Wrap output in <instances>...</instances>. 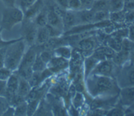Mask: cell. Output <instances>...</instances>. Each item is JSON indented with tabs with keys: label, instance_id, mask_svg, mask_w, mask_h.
<instances>
[{
	"label": "cell",
	"instance_id": "cell-1",
	"mask_svg": "<svg viewBox=\"0 0 134 116\" xmlns=\"http://www.w3.org/2000/svg\"><path fill=\"white\" fill-rule=\"evenodd\" d=\"M25 46L26 43L21 37L17 41L7 46L4 67L13 72L17 69L25 54Z\"/></svg>",
	"mask_w": 134,
	"mask_h": 116
},
{
	"label": "cell",
	"instance_id": "cell-2",
	"mask_svg": "<svg viewBox=\"0 0 134 116\" xmlns=\"http://www.w3.org/2000/svg\"><path fill=\"white\" fill-rule=\"evenodd\" d=\"M114 83L109 76L93 74L87 81V87L93 96H98L109 92L113 89Z\"/></svg>",
	"mask_w": 134,
	"mask_h": 116
},
{
	"label": "cell",
	"instance_id": "cell-3",
	"mask_svg": "<svg viewBox=\"0 0 134 116\" xmlns=\"http://www.w3.org/2000/svg\"><path fill=\"white\" fill-rule=\"evenodd\" d=\"M24 19L23 11L18 7H5L2 11L0 27L3 30L9 31Z\"/></svg>",
	"mask_w": 134,
	"mask_h": 116
},
{
	"label": "cell",
	"instance_id": "cell-4",
	"mask_svg": "<svg viewBox=\"0 0 134 116\" xmlns=\"http://www.w3.org/2000/svg\"><path fill=\"white\" fill-rule=\"evenodd\" d=\"M38 26L33 19H24L20 29V37L29 46L35 44Z\"/></svg>",
	"mask_w": 134,
	"mask_h": 116
},
{
	"label": "cell",
	"instance_id": "cell-5",
	"mask_svg": "<svg viewBox=\"0 0 134 116\" xmlns=\"http://www.w3.org/2000/svg\"><path fill=\"white\" fill-rule=\"evenodd\" d=\"M19 77L14 72L6 81L5 97L9 103L16 95L18 87Z\"/></svg>",
	"mask_w": 134,
	"mask_h": 116
},
{
	"label": "cell",
	"instance_id": "cell-6",
	"mask_svg": "<svg viewBox=\"0 0 134 116\" xmlns=\"http://www.w3.org/2000/svg\"><path fill=\"white\" fill-rule=\"evenodd\" d=\"M115 65L114 62L110 60L100 61L95 66L91 73L111 77L114 71Z\"/></svg>",
	"mask_w": 134,
	"mask_h": 116
},
{
	"label": "cell",
	"instance_id": "cell-7",
	"mask_svg": "<svg viewBox=\"0 0 134 116\" xmlns=\"http://www.w3.org/2000/svg\"><path fill=\"white\" fill-rule=\"evenodd\" d=\"M39 51L40 50L38 45L34 44L30 46L29 49L26 53L25 52L18 68L32 67L37 55Z\"/></svg>",
	"mask_w": 134,
	"mask_h": 116
},
{
	"label": "cell",
	"instance_id": "cell-8",
	"mask_svg": "<svg viewBox=\"0 0 134 116\" xmlns=\"http://www.w3.org/2000/svg\"><path fill=\"white\" fill-rule=\"evenodd\" d=\"M62 20L63 25V30L64 32L65 31V32L79 25L76 10H72L67 9Z\"/></svg>",
	"mask_w": 134,
	"mask_h": 116
},
{
	"label": "cell",
	"instance_id": "cell-9",
	"mask_svg": "<svg viewBox=\"0 0 134 116\" xmlns=\"http://www.w3.org/2000/svg\"><path fill=\"white\" fill-rule=\"evenodd\" d=\"M115 53L114 50L107 45L103 46L95 49L92 56L98 61L110 60V58H113Z\"/></svg>",
	"mask_w": 134,
	"mask_h": 116
},
{
	"label": "cell",
	"instance_id": "cell-10",
	"mask_svg": "<svg viewBox=\"0 0 134 116\" xmlns=\"http://www.w3.org/2000/svg\"><path fill=\"white\" fill-rule=\"evenodd\" d=\"M121 103L125 106H131L134 104V86L124 87L120 93Z\"/></svg>",
	"mask_w": 134,
	"mask_h": 116
},
{
	"label": "cell",
	"instance_id": "cell-11",
	"mask_svg": "<svg viewBox=\"0 0 134 116\" xmlns=\"http://www.w3.org/2000/svg\"><path fill=\"white\" fill-rule=\"evenodd\" d=\"M47 24L56 28L60 30L61 31L64 32L62 18L55 12V11L53 10L52 7V6L47 7Z\"/></svg>",
	"mask_w": 134,
	"mask_h": 116
},
{
	"label": "cell",
	"instance_id": "cell-12",
	"mask_svg": "<svg viewBox=\"0 0 134 116\" xmlns=\"http://www.w3.org/2000/svg\"><path fill=\"white\" fill-rule=\"evenodd\" d=\"M77 15L80 24H94L93 18L94 11L91 9H80L76 10Z\"/></svg>",
	"mask_w": 134,
	"mask_h": 116
},
{
	"label": "cell",
	"instance_id": "cell-13",
	"mask_svg": "<svg viewBox=\"0 0 134 116\" xmlns=\"http://www.w3.org/2000/svg\"><path fill=\"white\" fill-rule=\"evenodd\" d=\"M42 0H37L24 12V19H33L44 7Z\"/></svg>",
	"mask_w": 134,
	"mask_h": 116
},
{
	"label": "cell",
	"instance_id": "cell-14",
	"mask_svg": "<svg viewBox=\"0 0 134 116\" xmlns=\"http://www.w3.org/2000/svg\"><path fill=\"white\" fill-rule=\"evenodd\" d=\"M77 47L84 52H88L95 49V42L91 36L82 38L77 41Z\"/></svg>",
	"mask_w": 134,
	"mask_h": 116
},
{
	"label": "cell",
	"instance_id": "cell-15",
	"mask_svg": "<svg viewBox=\"0 0 134 116\" xmlns=\"http://www.w3.org/2000/svg\"><path fill=\"white\" fill-rule=\"evenodd\" d=\"M121 79H124L122 85L124 87L134 86V66L128 67L122 71L121 75Z\"/></svg>",
	"mask_w": 134,
	"mask_h": 116
},
{
	"label": "cell",
	"instance_id": "cell-16",
	"mask_svg": "<svg viewBox=\"0 0 134 116\" xmlns=\"http://www.w3.org/2000/svg\"><path fill=\"white\" fill-rule=\"evenodd\" d=\"M31 88H32L30 85L28 81L19 78L18 87L16 95L18 96L25 99Z\"/></svg>",
	"mask_w": 134,
	"mask_h": 116
},
{
	"label": "cell",
	"instance_id": "cell-17",
	"mask_svg": "<svg viewBox=\"0 0 134 116\" xmlns=\"http://www.w3.org/2000/svg\"><path fill=\"white\" fill-rule=\"evenodd\" d=\"M50 38V36L46 25L44 27H38L35 44L37 45H42Z\"/></svg>",
	"mask_w": 134,
	"mask_h": 116
},
{
	"label": "cell",
	"instance_id": "cell-18",
	"mask_svg": "<svg viewBox=\"0 0 134 116\" xmlns=\"http://www.w3.org/2000/svg\"><path fill=\"white\" fill-rule=\"evenodd\" d=\"M47 7L44 6L40 12L33 19L34 21L38 26V27H41L46 26L48 23L47 18Z\"/></svg>",
	"mask_w": 134,
	"mask_h": 116
},
{
	"label": "cell",
	"instance_id": "cell-19",
	"mask_svg": "<svg viewBox=\"0 0 134 116\" xmlns=\"http://www.w3.org/2000/svg\"><path fill=\"white\" fill-rule=\"evenodd\" d=\"M124 7V0H107V10L109 13L122 11Z\"/></svg>",
	"mask_w": 134,
	"mask_h": 116
},
{
	"label": "cell",
	"instance_id": "cell-20",
	"mask_svg": "<svg viewBox=\"0 0 134 116\" xmlns=\"http://www.w3.org/2000/svg\"><path fill=\"white\" fill-rule=\"evenodd\" d=\"M129 58V51L122 49L120 51L115 53L113 57V61L116 65H122Z\"/></svg>",
	"mask_w": 134,
	"mask_h": 116
},
{
	"label": "cell",
	"instance_id": "cell-21",
	"mask_svg": "<svg viewBox=\"0 0 134 116\" xmlns=\"http://www.w3.org/2000/svg\"><path fill=\"white\" fill-rule=\"evenodd\" d=\"M107 45L110 47L116 53L120 51L122 47V38L114 36L107 41Z\"/></svg>",
	"mask_w": 134,
	"mask_h": 116
},
{
	"label": "cell",
	"instance_id": "cell-22",
	"mask_svg": "<svg viewBox=\"0 0 134 116\" xmlns=\"http://www.w3.org/2000/svg\"><path fill=\"white\" fill-rule=\"evenodd\" d=\"M109 12L107 10H99L94 12L93 23H99L109 19Z\"/></svg>",
	"mask_w": 134,
	"mask_h": 116
},
{
	"label": "cell",
	"instance_id": "cell-23",
	"mask_svg": "<svg viewBox=\"0 0 134 116\" xmlns=\"http://www.w3.org/2000/svg\"><path fill=\"white\" fill-rule=\"evenodd\" d=\"M126 11L123 10L118 12L109 13V19L114 23H121L125 22Z\"/></svg>",
	"mask_w": 134,
	"mask_h": 116
},
{
	"label": "cell",
	"instance_id": "cell-24",
	"mask_svg": "<svg viewBox=\"0 0 134 116\" xmlns=\"http://www.w3.org/2000/svg\"><path fill=\"white\" fill-rule=\"evenodd\" d=\"M27 114V102L24 100L15 107V116H25Z\"/></svg>",
	"mask_w": 134,
	"mask_h": 116
},
{
	"label": "cell",
	"instance_id": "cell-25",
	"mask_svg": "<svg viewBox=\"0 0 134 116\" xmlns=\"http://www.w3.org/2000/svg\"><path fill=\"white\" fill-rule=\"evenodd\" d=\"M54 54H56L59 57H63L65 59H68L71 56V50L69 48L64 45L61 46L53 50Z\"/></svg>",
	"mask_w": 134,
	"mask_h": 116
},
{
	"label": "cell",
	"instance_id": "cell-26",
	"mask_svg": "<svg viewBox=\"0 0 134 116\" xmlns=\"http://www.w3.org/2000/svg\"><path fill=\"white\" fill-rule=\"evenodd\" d=\"M32 68L34 72H41L47 68V64L40 58L38 53L32 66Z\"/></svg>",
	"mask_w": 134,
	"mask_h": 116
},
{
	"label": "cell",
	"instance_id": "cell-27",
	"mask_svg": "<svg viewBox=\"0 0 134 116\" xmlns=\"http://www.w3.org/2000/svg\"><path fill=\"white\" fill-rule=\"evenodd\" d=\"M91 9L94 12L99 10H107V0L94 1Z\"/></svg>",
	"mask_w": 134,
	"mask_h": 116
},
{
	"label": "cell",
	"instance_id": "cell-28",
	"mask_svg": "<svg viewBox=\"0 0 134 116\" xmlns=\"http://www.w3.org/2000/svg\"><path fill=\"white\" fill-rule=\"evenodd\" d=\"M98 61L96 59H95L92 56L87 58L85 61V71L86 75H88V74L91 73L92 71V69H93L95 66L97 65V62Z\"/></svg>",
	"mask_w": 134,
	"mask_h": 116
},
{
	"label": "cell",
	"instance_id": "cell-29",
	"mask_svg": "<svg viewBox=\"0 0 134 116\" xmlns=\"http://www.w3.org/2000/svg\"><path fill=\"white\" fill-rule=\"evenodd\" d=\"M37 0H16V5L24 12L29 8Z\"/></svg>",
	"mask_w": 134,
	"mask_h": 116
},
{
	"label": "cell",
	"instance_id": "cell-30",
	"mask_svg": "<svg viewBox=\"0 0 134 116\" xmlns=\"http://www.w3.org/2000/svg\"><path fill=\"white\" fill-rule=\"evenodd\" d=\"M38 55L42 61L47 65V63L54 56V53L53 50H43L39 51L38 53Z\"/></svg>",
	"mask_w": 134,
	"mask_h": 116
},
{
	"label": "cell",
	"instance_id": "cell-31",
	"mask_svg": "<svg viewBox=\"0 0 134 116\" xmlns=\"http://www.w3.org/2000/svg\"><path fill=\"white\" fill-rule=\"evenodd\" d=\"M68 9L72 10H79L81 9L80 0H68Z\"/></svg>",
	"mask_w": 134,
	"mask_h": 116
},
{
	"label": "cell",
	"instance_id": "cell-32",
	"mask_svg": "<svg viewBox=\"0 0 134 116\" xmlns=\"http://www.w3.org/2000/svg\"><path fill=\"white\" fill-rule=\"evenodd\" d=\"M13 72L12 71L5 67L0 68V80L6 81Z\"/></svg>",
	"mask_w": 134,
	"mask_h": 116
},
{
	"label": "cell",
	"instance_id": "cell-33",
	"mask_svg": "<svg viewBox=\"0 0 134 116\" xmlns=\"http://www.w3.org/2000/svg\"><path fill=\"white\" fill-rule=\"evenodd\" d=\"M9 105L5 97L0 96V115H2L3 112Z\"/></svg>",
	"mask_w": 134,
	"mask_h": 116
},
{
	"label": "cell",
	"instance_id": "cell-34",
	"mask_svg": "<svg viewBox=\"0 0 134 116\" xmlns=\"http://www.w3.org/2000/svg\"><path fill=\"white\" fill-rule=\"evenodd\" d=\"M3 31L2 28L0 27V48L7 46V45H9L10 44L17 41L19 39V38H16V39H13V40H4L2 38V32Z\"/></svg>",
	"mask_w": 134,
	"mask_h": 116
},
{
	"label": "cell",
	"instance_id": "cell-35",
	"mask_svg": "<svg viewBox=\"0 0 134 116\" xmlns=\"http://www.w3.org/2000/svg\"><path fill=\"white\" fill-rule=\"evenodd\" d=\"M81 9H91L93 5L94 0H80Z\"/></svg>",
	"mask_w": 134,
	"mask_h": 116
},
{
	"label": "cell",
	"instance_id": "cell-36",
	"mask_svg": "<svg viewBox=\"0 0 134 116\" xmlns=\"http://www.w3.org/2000/svg\"><path fill=\"white\" fill-rule=\"evenodd\" d=\"M125 22L127 23H134V10L126 11Z\"/></svg>",
	"mask_w": 134,
	"mask_h": 116
},
{
	"label": "cell",
	"instance_id": "cell-37",
	"mask_svg": "<svg viewBox=\"0 0 134 116\" xmlns=\"http://www.w3.org/2000/svg\"><path fill=\"white\" fill-rule=\"evenodd\" d=\"M6 47L7 46H5L0 48V68L4 67L5 56Z\"/></svg>",
	"mask_w": 134,
	"mask_h": 116
},
{
	"label": "cell",
	"instance_id": "cell-38",
	"mask_svg": "<svg viewBox=\"0 0 134 116\" xmlns=\"http://www.w3.org/2000/svg\"><path fill=\"white\" fill-rule=\"evenodd\" d=\"M124 10L126 11L134 10V0H124Z\"/></svg>",
	"mask_w": 134,
	"mask_h": 116
},
{
	"label": "cell",
	"instance_id": "cell-39",
	"mask_svg": "<svg viewBox=\"0 0 134 116\" xmlns=\"http://www.w3.org/2000/svg\"><path fill=\"white\" fill-rule=\"evenodd\" d=\"M107 115H123L124 111L120 108H115L111 109L108 113Z\"/></svg>",
	"mask_w": 134,
	"mask_h": 116
},
{
	"label": "cell",
	"instance_id": "cell-40",
	"mask_svg": "<svg viewBox=\"0 0 134 116\" xmlns=\"http://www.w3.org/2000/svg\"><path fill=\"white\" fill-rule=\"evenodd\" d=\"M14 115H15V107L12 105H9L2 114V115H5V116H12Z\"/></svg>",
	"mask_w": 134,
	"mask_h": 116
},
{
	"label": "cell",
	"instance_id": "cell-41",
	"mask_svg": "<svg viewBox=\"0 0 134 116\" xmlns=\"http://www.w3.org/2000/svg\"><path fill=\"white\" fill-rule=\"evenodd\" d=\"M128 38L132 42H134V25H131L128 29Z\"/></svg>",
	"mask_w": 134,
	"mask_h": 116
},
{
	"label": "cell",
	"instance_id": "cell-42",
	"mask_svg": "<svg viewBox=\"0 0 134 116\" xmlns=\"http://www.w3.org/2000/svg\"><path fill=\"white\" fill-rule=\"evenodd\" d=\"M4 4L5 7H14L16 6V0H1Z\"/></svg>",
	"mask_w": 134,
	"mask_h": 116
},
{
	"label": "cell",
	"instance_id": "cell-43",
	"mask_svg": "<svg viewBox=\"0 0 134 116\" xmlns=\"http://www.w3.org/2000/svg\"><path fill=\"white\" fill-rule=\"evenodd\" d=\"M55 3L60 6L67 9L68 0H54Z\"/></svg>",
	"mask_w": 134,
	"mask_h": 116
},
{
	"label": "cell",
	"instance_id": "cell-44",
	"mask_svg": "<svg viewBox=\"0 0 134 116\" xmlns=\"http://www.w3.org/2000/svg\"><path fill=\"white\" fill-rule=\"evenodd\" d=\"M129 58H131L132 62L134 64V42L132 41L129 50Z\"/></svg>",
	"mask_w": 134,
	"mask_h": 116
},
{
	"label": "cell",
	"instance_id": "cell-45",
	"mask_svg": "<svg viewBox=\"0 0 134 116\" xmlns=\"http://www.w3.org/2000/svg\"><path fill=\"white\" fill-rule=\"evenodd\" d=\"M94 1H96V0H94Z\"/></svg>",
	"mask_w": 134,
	"mask_h": 116
}]
</instances>
